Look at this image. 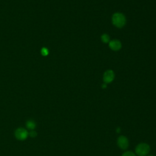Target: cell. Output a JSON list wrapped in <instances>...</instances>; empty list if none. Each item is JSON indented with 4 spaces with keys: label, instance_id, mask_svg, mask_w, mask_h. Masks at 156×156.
Segmentation results:
<instances>
[{
    "label": "cell",
    "instance_id": "30bf717a",
    "mask_svg": "<svg viewBox=\"0 0 156 156\" xmlns=\"http://www.w3.org/2000/svg\"><path fill=\"white\" fill-rule=\"evenodd\" d=\"M29 135L31 137H32V138H35V137H37V133L36 131H34V130H32V131H31V132L29 133Z\"/></svg>",
    "mask_w": 156,
    "mask_h": 156
},
{
    "label": "cell",
    "instance_id": "4fadbf2b",
    "mask_svg": "<svg viewBox=\"0 0 156 156\" xmlns=\"http://www.w3.org/2000/svg\"><path fill=\"white\" fill-rule=\"evenodd\" d=\"M149 156H152V155H149Z\"/></svg>",
    "mask_w": 156,
    "mask_h": 156
},
{
    "label": "cell",
    "instance_id": "8992f818",
    "mask_svg": "<svg viewBox=\"0 0 156 156\" xmlns=\"http://www.w3.org/2000/svg\"><path fill=\"white\" fill-rule=\"evenodd\" d=\"M118 144L119 147H121V149H126L129 144L128 140H127V138L124 136L120 137L118 139Z\"/></svg>",
    "mask_w": 156,
    "mask_h": 156
},
{
    "label": "cell",
    "instance_id": "7c38bea8",
    "mask_svg": "<svg viewBox=\"0 0 156 156\" xmlns=\"http://www.w3.org/2000/svg\"><path fill=\"white\" fill-rule=\"evenodd\" d=\"M106 84H103V85H102V88H106Z\"/></svg>",
    "mask_w": 156,
    "mask_h": 156
},
{
    "label": "cell",
    "instance_id": "9c48e42d",
    "mask_svg": "<svg viewBox=\"0 0 156 156\" xmlns=\"http://www.w3.org/2000/svg\"><path fill=\"white\" fill-rule=\"evenodd\" d=\"M40 53H41L42 56L46 57V56H48V54H49V50H48V49L47 48L43 47V48L41 49Z\"/></svg>",
    "mask_w": 156,
    "mask_h": 156
},
{
    "label": "cell",
    "instance_id": "8fae6325",
    "mask_svg": "<svg viewBox=\"0 0 156 156\" xmlns=\"http://www.w3.org/2000/svg\"><path fill=\"white\" fill-rule=\"evenodd\" d=\"M122 156H135V155L133 152L128 151V152H126L124 154H123V155Z\"/></svg>",
    "mask_w": 156,
    "mask_h": 156
},
{
    "label": "cell",
    "instance_id": "6da1fadb",
    "mask_svg": "<svg viewBox=\"0 0 156 156\" xmlns=\"http://www.w3.org/2000/svg\"><path fill=\"white\" fill-rule=\"evenodd\" d=\"M112 20L113 25L118 28H122L126 23V17L121 13L114 14L112 16Z\"/></svg>",
    "mask_w": 156,
    "mask_h": 156
},
{
    "label": "cell",
    "instance_id": "52a82bcc",
    "mask_svg": "<svg viewBox=\"0 0 156 156\" xmlns=\"http://www.w3.org/2000/svg\"><path fill=\"white\" fill-rule=\"evenodd\" d=\"M26 126L28 129H31V130H33L36 128V124L34 122V121H33V120H28L26 123Z\"/></svg>",
    "mask_w": 156,
    "mask_h": 156
},
{
    "label": "cell",
    "instance_id": "277c9868",
    "mask_svg": "<svg viewBox=\"0 0 156 156\" xmlns=\"http://www.w3.org/2000/svg\"><path fill=\"white\" fill-rule=\"evenodd\" d=\"M114 78H115V73L111 70H107L104 73L103 76V80L106 84L111 83L113 81Z\"/></svg>",
    "mask_w": 156,
    "mask_h": 156
},
{
    "label": "cell",
    "instance_id": "ba28073f",
    "mask_svg": "<svg viewBox=\"0 0 156 156\" xmlns=\"http://www.w3.org/2000/svg\"><path fill=\"white\" fill-rule=\"evenodd\" d=\"M101 40L102 41L103 43H109L110 42V37L109 36V35L104 34L101 36Z\"/></svg>",
    "mask_w": 156,
    "mask_h": 156
},
{
    "label": "cell",
    "instance_id": "5b68a950",
    "mask_svg": "<svg viewBox=\"0 0 156 156\" xmlns=\"http://www.w3.org/2000/svg\"><path fill=\"white\" fill-rule=\"evenodd\" d=\"M110 48L113 51H118L121 48V42L118 40H113L110 42H109V43Z\"/></svg>",
    "mask_w": 156,
    "mask_h": 156
},
{
    "label": "cell",
    "instance_id": "7a4b0ae2",
    "mask_svg": "<svg viewBox=\"0 0 156 156\" xmlns=\"http://www.w3.org/2000/svg\"><path fill=\"white\" fill-rule=\"evenodd\" d=\"M15 136L17 140L23 141L28 137L29 132L25 128L19 127L15 131Z\"/></svg>",
    "mask_w": 156,
    "mask_h": 156
},
{
    "label": "cell",
    "instance_id": "3957f363",
    "mask_svg": "<svg viewBox=\"0 0 156 156\" xmlns=\"http://www.w3.org/2000/svg\"><path fill=\"white\" fill-rule=\"evenodd\" d=\"M136 152L140 156L146 155L149 151V146L145 143L138 144L136 147Z\"/></svg>",
    "mask_w": 156,
    "mask_h": 156
}]
</instances>
